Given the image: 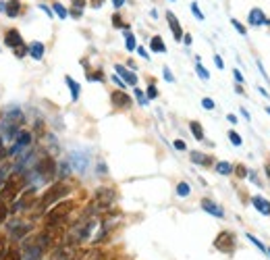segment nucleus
I'll return each mask as SVG.
<instances>
[{
    "instance_id": "obj_1",
    "label": "nucleus",
    "mask_w": 270,
    "mask_h": 260,
    "mask_svg": "<svg viewBox=\"0 0 270 260\" xmlns=\"http://www.w3.org/2000/svg\"><path fill=\"white\" fill-rule=\"evenodd\" d=\"M71 191V187L67 183H54L46 189V194L42 196V206H50V204H56V202H61L67 194Z\"/></svg>"
},
{
    "instance_id": "obj_2",
    "label": "nucleus",
    "mask_w": 270,
    "mask_h": 260,
    "mask_svg": "<svg viewBox=\"0 0 270 260\" xmlns=\"http://www.w3.org/2000/svg\"><path fill=\"white\" fill-rule=\"evenodd\" d=\"M75 204L71 202V200H65V202H56V206L52 210H48L46 214V223L48 225H56V223H61L63 218H67V214L73 210Z\"/></svg>"
},
{
    "instance_id": "obj_3",
    "label": "nucleus",
    "mask_w": 270,
    "mask_h": 260,
    "mask_svg": "<svg viewBox=\"0 0 270 260\" xmlns=\"http://www.w3.org/2000/svg\"><path fill=\"white\" fill-rule=\"evenodd\" d=\"M19 189H21V177H19V175H13V177H9V179L5 181L3 191H0V200H3L5 204L13 202V200L17 198Z\"/></svg>"
},
{
    "instance_id": "obj_4",
    "label": "nucleus",
    "mask_w": 270,
    "mask_h": 260,
    "mask_svg": "<svg viewBox=\"0 0 270 260\" xmlns=\"http://www.w3.org/2000/svg\"><path fill=\"white\" fill-rule=\"evenodd\" d=\"M235 233H231V231H222V233L214 239V248L220 250V252H226V254H231L235 250Z\"/></svg>"
},
{
    "instance_id": "obj_5",
    "label": "nucleus",
    "mask_w": 270,
    "mask_h": 260,
    "mask_svg": "<svg viewBox=\"0 0 270 260\" xmlns=\"http://www.w3.org/2000/svg\"><path fill=\"white\" fill-rule=\"evenodd\" d=\"M112 200H115V189H108V187L98 189V191H96V196H94V202H96V206H98V208H106V206H110Z\"/></svg>"
},
{
    "instance_id": "obj_6",
    "label": "nucleus",
    "mask_w": 270,
    "mask_h": 260,
    "mask_svg": "<svg viewBox=\"0 0 270 260\" xmlns=\"http://www.w3.org/2000/svg\"><path fill=\"white\" fill-rule=\"evenodd\" d=\"M54 169H56V165H54V160H52L50 156L42 158V160L38 162V167H36V171L40 173V177H46V179L54 175Z\"/></svg>"
},
{
    "instance_id": "obj_7",
    "label": "nucleus",
    "mask_w": 270,
    "mask_h": 260,
    "mask_svg": "<svg viewBox=\"0 0 270 260\" xmlns=\"http://www.w3.org/2000/svg\"><path fill=\"white\" fill-rule=\"evenodd\" d=\"M94 227H96V221H94V218H92V221H88V223H83L81 227H77L75 229V241H83V239H88L90 235H92V231H94Z\"/></svg>"
},
{
    "instance_id": "obj_8",
    "label": "nucleus",
    "mask_w": 270,
    "mask_h": 260,
    "mask_svg": "<svg viewBox=\"0 0 270 260\" xmlns=\"http://www.w3.org/2000/svg\"><path fill=\"white\" fill-rule=\"evenodd\" d=\"M110 102L115 104L117 108H129L131 106V98L125 92H112L110 94Z\"/></svg>"
},
{
    "instance_id": "obj_9",
    "label": "nucleus",
    "mask_w": 270,
    "mask_h": 260,
    "mask_svg": "<svg viewBox=\"0 0 270 260\" xmlns=\"http://www.w3.org/2000/svg\"><path fill=\"white\" fill-rule=\"evenodd\" d=\"M166 19H168V25H170V32H173V36H175V40L179 42V40H183V30H181V25H179V21H177V17L173 15V13H166Z\"/></svg>"
},
{
    "instance_id": "obj_10",
    "label": "nucleus",
    "mask_w": 270,
    "mask_h": 260,
    "mask_svg": "<svg viewBox=\"0 0 270 260\" xmlns=\"http://www.w3.org/2000/svg\"><path fill=\"white\" fill-rule=\"evenodd\" d=\"M5 44L11 46V48H19V46H23V38L19 36L17 30H9L7 36H5Z\"/></svg>"
},
{
    "instance_id": "obj_11",
    "label": "nucleus",
    "mask_w": 270,
    "mask_h": 260,
    "mask_svg": "<svg viewBox=\"0 0 270 260\" xmlns=\"http://www.w3.org/2000/svg\"><path fill=\"white\" fill-rule=\"evenodd\" d=\"M249 23L251 25H270V19H266V15L262 13V9H251L249 11Z\"/></svg>"
},
{
    "instance_id": "obj_12",
    "label": "nucleus",
    "mask_w": 270,
    "mask_h": 260,
    "mask_svg": "<svg viewBox=\"0 0 270 260\" xmlns=\"http://www.w3.org/2000/svg\"><path fill=\"white\" fill-rule=\"evenodd\" d=\"M251 204H253V208L258 210V212H262V214H270V202L266 200V198H262V196H253L251 198Z\"/></svg>"
},
{
    "instance_id": "obj_13",
    "label": "nucleus",
    "mask_w": 270,
    "mask_h": 260,
    "mask_svg": "<svg viewBox=\"0 0 270 260\" xmlns=\"http://www.w3.org/2000/svg\"><path fill=\"white\" fill-rule=\"evenodd\" d=\"M202 208L206 210V212H210V214H214V216H218V218H222L224 216V210L220 208V206H216V204L214 202H212V200H202Z\"/></svg>"
},
{
    "instance_id": "obj_14",
    "label": "nucleus",
    "mask_w": 270,
    "mask_h": 260,
    "mask_svg": "<svg viewBox=\"0 0 270 260\" xmlns=\"http://www.w3.org/2000/svg\"><path fill=\"white\" fill-rule=\"evenodd\" d=\"M30 142H32V135L27 133V131H23V133H19V138H17V144L13 146V150L9 154H17L21 148H25V146H30Z\"/></svg>"
},
{
    "instance_id": "obj_15",
    "label": "nucleus",
    "mask_w": 270,
    "mask_h": 260,
    "mask_svg": "<svg viewBox=\"0 0 270 260\" xmlns=\"http://www.w3.org/2000/svg\"><path fill=\"white\" fill-rule=\"evenodd\" d=\"M115 69H117V73H119V75L123 77V81H127V84H129V86H137V77H135V73L127 71L123 65H117Z\"/></svg>"
},
{
    "instance_id": "obj_16",
    "label": "nucleus",
    "mask_w": 270,
    "mask_h": 260,
    "mask_svg": "<svg viewBox=\"0 0 270 260\" xmlns=\"http://www.w3.org/2000/svg\"><path fill=\"white\" fill-rule=\"evenodd\" d=\"M5 11H7L9 17H17L19 13H21V3H17V0H9L7 7H5Z\"/></svg>"
},
{
    "instance_id": "obj_17",
    "label": "nucleus",
    "mask_w": 270,
    "mask_h": 260,
    "mask_svg": "<svg viewBox=\"0 0 270 260\" xmlns=\"http://www.w3.org/2000/svg\"><path fill=\"white\" fill-rule=\"evenodd\" d=\"M150 48H152V52H160V54L166 52V46H164V42H162L160 36H154V38L150 40Z\"/></svg>"
},
{
    "instance_id": "obj_18",
    "label": "nucleus",
    "mask_w": 270,
    "mask_h": 260,
    "mask_svg": "<svg viewBox=\"0 0 270 260\" xmlns=\"http://www.w3.org/2000/svg\"><path fill=\"white\" fill-rule=\"evenodd\" d=\"M30 54L36 59V61H40L42 57H44V44L42 42H34V44H30Z\"/></svg>"
},
{
    "instance_id": "obj_19",
    "label": "nucleus",
    "mask_w": 270,
    "mask_h": 260,
    "mask_svg": "<svg viewBox=\"0 0 270 260\" xmlns=\"http://www.w3.org/2000/svg\"><path fill=\"white\" fill-rule=\"evenodd\" d=\"M189 129H191V133H193V138L195 140H204V129H202V125H200V123H197V121H191L189 123Z\"/></svg>"
},
{
    "instance_id": "obj_20",
    "label": "nucleus",
    "mask_w": 270,
    "mask_h": 260,
    "mask_svg": "<svg viewBox=\"0 0 270 260\" xmlns=\"http://www.w3.org/2000/svg\"><path fill=\"white\" fill-rule=\"evenodd\" d=\"M65 81L69 84V90H71V98H73V102H75V100L79 98V84H77V81H73L71 77H65Z\"/></svg>"
},
{
    "instance_id": "obj_21",
    "label": "nucleus",
    "mask_w": 270,
    "mask_h": 260,
    "mask_svg": "<svg viewBox=\"0 0 270 260\" xmlns=\"http://www.w3.org/2000/svg\"><path fill=\"white\" fill-rule=\"evenodd\" d=\"M191 160L197 162V165H204V167L212 165V158H210V156H204V154H200V152H191Z\"/></svg>"
},
{
    "instance_id": "obj_22",
    "label": "nucleus",
    "mask_w": 270,
    "mask_h": 260,
    "mask_svg": "<svg viewBox=\"0 0 270 260\" xmlns=\"http://www.w3.org/2000/svg\"><path fill=\"white\" fill-rule=\"evenodd\" d=\"M216 173L231 175L233 173V165H231V162H226V160H220V162H216Z\"/></svg>"
},
{
    "instance_id": "obj_23",
    "label": "nucleus",
    "mask_w": 270,
    "mask_h": 260,
    "mask_svg": "<svg viewBox=\"0 0 270 260\" xmlns=\"http://www.w3.org/2000/svg\"><path fill=\"white\" fill-rule=\"evenodd\" d=\"M189 191H191V187H189L185 181L177 185V196H181V198H187V196H189Z\"/></svg>"
},
{
    "instance_id": "obj_24",
    "label": "nucleus",
    "mask_w": 270,
    "mask_h": 260,
    "mask_svg": "<svg viewBox=\"0 0 270 260\" xmlns=\"http://www.w3.org/2000/svg\"><path fill=\"white\" fill-rule=\"evenodd\" d=\"M73 3V17H81V11H83V7H85V0H71Z\"/></svg>"
},
{
    "instance_id": "obj_25",
    "label": "nucleus",
    "mask_w": 270,
    "mask_h": 260,
    "mask_svg": "<svg viewBox=\"0 0 270 260\" xmlns=\"http://www.w3.org/2000/svg\"><path fill=\"white\" fill-rule=\"evenodd\" d=\"M125 46H127V50H135V36L133 34H129V32H127L125 34Z\"/></svg>"
},
{
    "instance_id": "obj_26",
    "label": "nucleus",
    "mask_w": 270,
    "mask_h": 260,
    "mask_svg": "<svg viewBox=\"0 0 270 260\" xmlns=\"http://www.w3.org/2000/svg\"><path fill=\"white\" fill-rule=\"evenodd\" d=\"M3 260H21V252L11 248V250H7V252H5V258H3Z\"/></svg>"
},
{
    "instance_id": "obj_27",
    "label": "nucleus",
    "mask_w": 270,
    "mask_h": 260,
    "mask_svg": "<svg viewBox=\"0 0 270 260\" xmlns=\"http://www.w3.org/2000/svg\"><path fill=\"white\" fill-rule=\"evenodd\" d=\"M54 13H56V15H59V19H67V9L63 7V5H59V3H54Z\"/></svg>"
},
{
    "instance_id": "obj_28",
    "label": "nucleus",
    "mask_w": 270,
    "mask_h": 260,
    "mask_svg": "<svg viewBox=\"0 0 270 260\" xmlns=\"http://www.w3.org/2000/svg\"><path fill=\"white\" fill-rule=\"evenodd\" d=\"M9 173H11V165H3V167H0V183H5L9 179Z\"/></svg>"
},
{
    "instance_id": "obj_29",
    "label": "nucleus",
    "mask_w": 270,
    "mask_h": 260,
    "mask_svg": "<svg viewBox=\"0 0 270 260\" xmlns=\"http://www.w3.org/2000/svg\"><path fill=\"white\" fill-rule=\"evenodd\" d=\"M85 260H106V256H104V252H100V250H94V252L88 254V258H85Z\"/></svg>"
},
{
    "instance_id": "obj_30",
    "label": "nucleus",
    "mask_w": 270,
    "mask_h": 260,
    "mask_svg": "<svg viewBox=\"0 0 270 260\" xmlns=\"http://www.w3.org/2000/svg\"><path fill=\"white\" fill-rule=\"evenodd\" d=\"M229 140H231L233 146H241V144H243V140L239 138V133H237V131H229Z\"/></svg>"
},
{
    "instance_id": "obj_31",
    "label": "nucleus",
    "mask_w": 270,
    "mask_h": 260,
    "mask_svg": "<svg viewBox=\"0 0 270 260\" xmlns=\"http://www.w3.org/2000/svg\"><path fill=\"white\" fill-rule=\"evenodd\" d=\"M195 71H197V75H200V77H202L204 81H206V79H210V73H208V71L204 69V67H202L200 63H197V65H195Z\"/></svg>"
},
{
    "instance_id": "obj_32",
    "label": "nucleus",
    "mask_w": 270,
    "mask_h": 260,
    "mask_svg": "<svg viewBox=\"0 0 270 260\" xmlns=\"http://www.w3.org/2000/svg\"><path fill=\"white\" fill-rule=\"evenodd\" d=\"M7 214H9V208H7V204L0 200V223L7 221Z\"/></svg>"
},
{
    "instance_id": "obj_33",
    "label": "nucleus",
    "mask_w": 270,
    "mask_h": 260,
    "mask_svg": "<svg viewBox=\"0 0 270 260\" xmlns=\"http://www.w3.org/2000/svg\"><path fill=\"white\" fill-rule=\"evenodd\" d=\"M135 98L139 100V104H148V96H144V92L135 88Z\"/></svg>"
},
{
    "instance_id": "obj_34",
    "label": "nucleus",
    "mask_w": 270,
    "mask_h": 260,
    "mask_svg": "<svg viewBox=\"0 0 270 260\" xmlns=\"http://www.w3.org/2000/svg\"><path fill=\"white\" fill-rule=\"evenodd\" d=\"M231 25L235 27V30H237V32H239L241 36H245V27H243V25H241V23H239L237 19H231Z\"/></svg>"
},
{
    "instance_id": "obj_35",
    "label": "nucleus",
    "mask_w": 270,
    "mask_h": 260,
    "mask_svg": "<svg viewBox=\"0 0 270 260\" xmlns=\"http://www.w3.org/2000/svg\"><path fill=\"white\" fill-rule=\"evenodd\" d=\"M191 11H193V15L197 17V19H204V15H202V11H200V7H197V3H191Z\"/></svg>"
},
{
    "instance_id": "obj_36",
    "label": "nucleus",
    "mask_w": 270,
    "mask_h": 260,
    "mask_svg": "<svg viewBox=\"0 0 270 260\" xmlns=\"http://www.w3.org/2000/svg\"><path fill=\"white\" fill-rule=\"evenodd\" d=\"M202 106L206 108V111H212V108H214V100H212V98H204L202 100Z\"/></svg>"
},
{
    "instance_id": "obj_37",
    "label": "nucleus",
    "mask_w": 270,
    "mask_h": 260,
    "mask_svg": "<svg viewBox=\"0 0 270 260\" xmlns=\"http://www.w3.org/2000/svg\"><path fill=\"white\" fill-rule=\"evenodd\" d=\"M247 239H249L251 243H255V245H258V248H260L262 252H268V250H266V245H264L262 241H258V239H255V237H253V235H247Z\"/></svg>"
},
{
    "instance_id": "obj_38",
    "label": "nucleus",
    "mask_w": 270,
    "mask_h": 260,
    "mask_svg": "<svg viewBox=\"0 0 270 260\" xmlns=\"http://www.w3.org/2000/svg\"><path fill=\"white\" fill-rule=\"evenodd\" d=\"M27 52H30V48H27L25 44H23V46H19V48H15V54H17V57H19V59H21V57H25V54H27Z\"/></svg>"
},
{
    "instance_id": "obj_39",
    "label": "nucleus",
    "mask_w": 270,
    "mask_h": 260,
    "mask_svg": "<svg viewBox=\"0 0 270 260\" xmlns=\"http://www.w3.org/2000/svg\"><path fill=\"white\" fill-rule=\"evenodd\" d=\"M112 25H115V27H119V30H121V27H127V25L121 21V17H119V15H115V17H112Z\"/></svg>"
},
{
    "instance_id": "obj_40",
    "label": "nucleus",
    "mask_w": 270,
    "mask_h": 260,
    "mask_svg": "<svg viewBox=\"0 0 270 260\" xmlns=\"http://www.w3.org/2000/svg\"><path fill=\"white\" fill-rule=\"evenodd\" d=\"M235 169H237V171H235V173H237V175H239V177H245V175H247V169H245V167H243V165H239V167H235Z\"/></svg>"
},
{
    "instance_id": "obj_41",
    "label": "nucleus",
    "mask_w": 270,
    "mask_h": 260,
    "mask_svg": "<svg viewBox=\"0 0 270 260\" xmlns=\"http://www.w3.org/2000/svg\"><path fill=\"white\" fill-rule=\"evenodd\" d=\"M156 96H158V90H156L154 86H150L148 88V98H156Z\"/></svg>"
},
{
    "instance_id": "obj_42",
    "label": "nucleus",
    "mask_w": 270,
    "mask_h": 260,
    "mask_svg": "<svg viewBox=\"0 0 270 260\" xmlns=\"http://www.w3.org/2000/svg\"><path fill=\"white\" fill-rule=\"evenodd\" d=\"M214 63H216V67H218V69H224V63H222V59L218 57V54L214 57Z\"/></svg>"
},
{
    "instance_id": "obj_43",
    "label": "nucleus",
    "mask_w": 270,
    "mask_h": 260,
    "mask_svg": "<svg viewBox=\"0 0 270 260\" xmlns=\"http://www.w3.org/2000/svg\"><path fill=\"white\" fill-rule=\"evenodd\" d=\"M175 148H177V150H185L187 146H185V142H181V140H175Z\"/></svg>"
},
{
    "instance_id": "obj_44",
    "label": "nucleus",
    "mask_w": 270,
    "mask_h": 260,
    "mask_svg": "<svg viewBox=\"0 0 270 260\" xmlns=\"http://www.w3.org/2000/svg\"><path fill=\"white\" fill-rule=\"evenodd\" d=\"M102 5H104V0H92V7L94 9H100Z\"/></svg>"
},
{
    "instance_id": "obj_45",
    "label": "nucleus",
    "mask_w": 270,
    "mask_h": 260,
    "mask_svg": "<svg viewBox=\"0 0 270 260\" xmlns=\"http://www.w3.org/2000/svg\"><path fill=\"white\" fill-rule=\"evenodd\" d=\"M137 52H139V57H144V59H150V54L146 52V48H137Z\"/></svg>"
},
{
    "instance_id": "obj_46",
    "label": "nucleus",
    "mask_w": 270,
    "mask_h": 260,
    "mask_svg": "<svg viewBox=\"0 0 270 260\" xmlns=\"http://www.w3.org/2000/svg\"><path fill=\"white\" fill-rule=\"evenodd\" d=\"M112 5H115V9H121L125 5V0H112Z\"/></svg>"
},
{
    "instance_id": "obj_47",
    "label": "nucleus",
    "mask_w": 270,
    "mask_h": 260,
    "mask_svg": "<svg viewBox=\"0 0 270 260\" xmlns=\"http://www.w3.org/2000/svg\"><path fill=\"white\" fill-rule=\"evenodd\" d=\"M233 75H235V79H237V81H239V84H241V81H243V75H241V73H239V71H237V69H235V71H233Z\"/></svg>"
},
{
    "instance_id": "obj_48",
    "label": "nucleus",
    "mask_w": 270,
    "mask_h": 260,
    "mask_svg": "<svg viewBox=\"0 0 270 260\" xmlns=\"http://www.w3.org/2000/svg\"><path fill=\"white\" fill-rule=\"evenodd\" d=\"M5 252H7V245H5L3 239H0V256H5Z\"/></svg>"
},
{
    "instance_id": "obj_49",
    "label": "nucleus",
    "mask_w": 270,
    "mask_h": 260,
    "mask_svg": "<svg viewBox=\"0 0 270 260\" xmlns=\"http://www.w3.org/2000/svg\"><path fill=\"white\" fill-rule=\"evenodd\" d=\"M164 79H166V81H173V75H170L168 69H164Z\"/></svg>"
},
{
    "instance_id": "obj_50",
    "label": "nucleus",
    "mask_w": 270,
    "mask_h": 260,
    "mask_svg": "<svg viewBox=\"0 0 270 260\" xmlns=\"http://www.w3.org/2000/svg\"><path fill=\"white\" fill-rule=\"evenodd\" d=\"M183 42H185V44L189 46V44H191V36H185V38H183Z\"/></svg>"
},
{
    "instance_id": "obj_51",
    "label": "nucleus",
    "mask_w": 270,
    "mask_h": 260,
    "mask_svg": "<svg viewBox=\"0 0 270 260\" xmlns=\"http://www.w3.org/2000/svg\"><path fill=\"white\" fill-rule=\"evenodd\" d=\"M40 9H42V11H44V13H46V15H50V9H48V7H44V5H40Z\"/></svg>"
},
{
    "instance_id": "obj_52",
    "label": "nucleus",
    "mask_w": 270,
    "mask_h": 260,
    "mask_svg": "<svg viewBox=\"0 0 270 260\" xmlns=\"http://www.w3.org/2000/svg\"><path fill=\"white\" fill-rule=\"evenodd\" d=\"M7 152H5V148H3V140H0V156H5Z\"/></svg>"
},
{
    "instance_id": "obj_53",
    "label": "nucleus",
    "mask_w": 270,
    "mask_h": 260,
    "mask_svg": "<svg viewBox=\"0 0 270 260\" xmlns=\"http://www.w3.org/2000/svg\"><path fill=\"white\" fill-rule=\"evenodd\" d=\"M226 119H229L231 123H237V117H235V115H229V117H226Z\"/></svg>"
},
{
    "instance_id": "obj_54",
    "label": "nucleus",
    "mask_w": 270,
    "mask_h": 260,
    "mask_svg": "<svg viewBox=\"0 0 270 260\" xmlns=\"http://www.w3.org/2000/svg\"><path fill=\"white\" fill-rule=\"evenodd\" d=\"M266 175L270 177V165H266Z\"/></svg>"
},
{
    "instance_id": "obj_55",
    "label": "nucleus",
    "mask_w": 270,
    "mask_h": 260,
    "mask_svg": "<svg viewBox=\"0 0 270 260\" xmlns=\"http://www.w3.org/2000/svg\"><path fill=\"white\" fill-rule=\"evenodd\" d=\"M266 113H268V115H270V106H268V108H266Z\"/></svg>"
},
{
    "instance_id": "obj_56",
    "label": "nucleus",
    "mask_w": 270,
    "mask_h": 260,
    "mask_svg": "<svg viewBox=\"0 0 270 260\" xmlns=\"http://www.w3.org/2000/svg\"><path fill=\"white\" fill-rule=\"evenodd\" d=\"M73 260H79V256H77V258H73Z\"/></svg>"
},
{
    "instance_id": "obj_57",
    "label": "nucleus",
    "mask_w": 270,
    "mask_h": 260,
    "mask_svg": "<svg viewBox=\"0 0 270 260\" xmlns=\"http://www.w3.org/2000/svg\"><path fill=\"white\" fill-rule=\"evenodd\" d=\"M268 254H270V250H268Z\"/></svg>"
}]
</instances>
